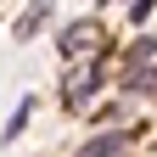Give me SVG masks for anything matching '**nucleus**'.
I'll use <instances>...</instances> for the list:
<instances>
[{
  "mask_svg": "<svg viewBox=\"0 0 157 157\" xmlns=\"http://www.w3.org/2000/svg\"><path fill=\"white\" fill-rule=\"evenodd\" d=\"M95 84H101V62L95 56H84L73 73H67V84H62V101L78 112V107H90V95H95Z\"/></svg>",
  "mask_w": 157,
  "mask_h": 157,
  "instance_id": "obj_1",
  "label": "nucleus"
},
{
  "mask_svg": "<svg viewBox=\"0 0 157 157\" xmlns=\"http://www.w3.org/2000/svg\"><path fill=\"white\" fill-rule=\"evenodd\" d=\"M95 39H101V28H95V23H73V28H62V56H90Z\"/></svg>",
  "mask_w": 157,
  "mask_h": 157,
  "instance_id": "obj_2",
  "label": "nucleus"
},
{
  "mask_svg": "<svg viewBox=\"0 0 157 157\" xmlns=\"http://www.w3.org/2000/svg\"><path fill=\"white\" fill-rule=\"evenodd\" d=\"M124 140H129V135H118V129H107V135H95L90 146H78V157H118V151H124Z\"/></svg>",
  "mask_w": 157,
  "mask_h": 157,
  "instance_id": "obj_3",
  "label": "nucleus"
},
{
  "mask_svg": "<svg viewBox=\"0 0 157 157\" xmlns=\"http://www.w3.org/2000/svg\"><path fill=\"white\" fill-rule=\"evenodd\" d=\"M45 23H51V0H39V6H28L23 17H17V34H23V39H28L34 28H45Z\"/></svg>",
  "mask_w": 157,
  "mask_h": 157,
  "instance_id": "obj_4",
  "label": "nucleus"
},
{
  "mask_svg": "<svg viewBox=\"0 0 157 157\" xmlns=\"http://www.w3.org/2000/svg\"><path fill=\"white\" fill-rule=\"evenodd\" d=\"M28 118H34V95H23V101H17V112L6 118V135H0V140H17V135L28 129Z\"/></svg>",
  "mask_w": 157,
  "mask_h": 157,
  "instance_id": "obj_5",
  "label": "nucleus"
},
{
  "mask_svg": "<svg viewBox=\"0 0 157 157\" xmlns=\"http://www.w3.org/2000/svg\"><path fill=\"white\" fill-rule=\"evenodd\" d=\"M151 56H157V34H146V39H140V45H135V51H129V62H151Z\"/></svg>",
  "mask_w": 157,
  "mask_h": 157,
  "instance_id": "obj_6",
  "label": "nucleus"
},
{
  "mask_svg": "<svg viewBox=\"0 0 157 157\" xmlns=\"http://www.w3.org/2000/svg\"><path fill=\"white\" fill-rule=\"evenodd\" d=\"M151 6H157V0H135V6H129V17H135V23H146V17H151Z\"/></svg>",
  "mask_w": 157,
  "mask_h": 157,
  "instance_id": "obj_7",
  "label": "nucleus"
}]
</instances>
